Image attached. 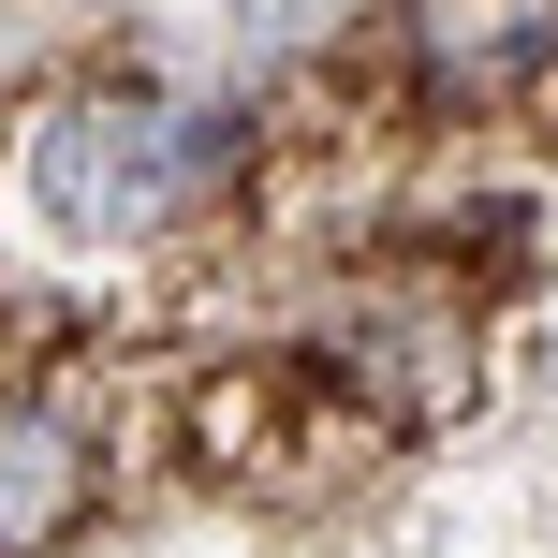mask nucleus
I'll list each match as a JSON object with an SVG mask.
<instances>
[{
    "instance_id": "1",
    "label": "nucleus",
    "mask_w": 558,
    "mask_h": 558,
    "mask_svg": "<svg viewBox=\"0 0 558 558\" xmlns=\"http://www.w3.org/2000/svg\"><path fill=\"white\" fill-rule=\"evenodd\" d=\"M206 147H221V133L162 118L147 88H104V104H59V118H45V147H29V206H45L59 235H88V251H118V235H147V221L206 177Z\"/></svg>"
},
{
    "instance_id": "3",
    "label": "nucleus",
    "mask_w": 558,
    "mask_h": 558,
    "mask_svg": "<svg viewBox=\"0 0 558 558\" xmlns=\"http://www.w3.org/2000/svg\"><path fill=\"white\" fill-rule=\"evenodd\" d=\"M397 45H412V74L441 88V104H514L558 59V0H412Z\"/></svg>"
},
{
    "instance_id": "2",
    "label": "nucleus",
    "mask_w": 558,
    "mask_h": 558,
    "mask_svg": "<svg viewBox=\"0 0 558 558\" xmlns=\"http://www.w3.org/2000/svg\"><path fill=\"white\" fill-rule=\"evenodd\" d=\"M104 514V441L59 397H0V558H59Z\"/></svg>"
}]
</instances>
